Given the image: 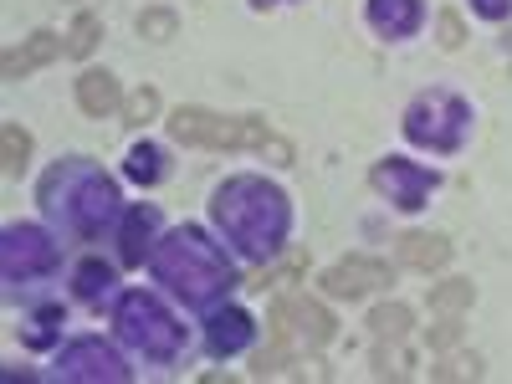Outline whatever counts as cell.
<instances>
[{
  "label": "cell",
  "instance_id": "cell-1",
  "mask_svg": "<svg viewBox=\"0 0 512 384\" xmlns=\"http://www.w3.org/2000/svg\"><path fill=\"white\" fill-rule=\"evenodd\" d=\"M210 216L226 231V241L241 251V256H277L282 241H287V226H292V210H287V195L256 175H236L216 190L210 200Z\"/></svg>",
  "mask_w": 512,
  "mask_h": 384
},
{
  "label": "cell",
  "instance_id": "cell-2",
  "mask_svg": "<svg viewBox=\"0 0 512 384\" xmlns=\"http://www.w3.org/2000/svg\"><path fill=\"white\" fill-rule=\"evenodd\" d=\"M154 277L175 292V297H185L190 308H205V303H216V297L236 282V272H231V262L210 246L195 226H180V231H169L159 246H154Z\"/></svg>",
  "mask_w": 512,
  "mask_h": 384
},
{
  "label": "cell",
  "instance_id": "cell-3",
  "mask_svg": "<svg viewBox=\"0 0 512 384\" xmlns=\"http://www.w3.org/2000/svg\"><path fill=\"white\" fill-rule=\"evenodd\" d=\"M41 205L77 236H103L108 221L118 216V185L88 159H67L41 180Z\"/></svg>",
  "mask_w": 512,
  "mask_h": 384
},
{
  "label": "cell",
  "instance_id": "cell-4",
  "mask_svg": "<svg viewBox=\"0 0 512 384\" xmlns=\"http://www.w3.org/2000/svg\"><path fill=\"white\" fill-rule=\"evenodd\" d=\"M113 328H118V338L128 349H139L154 364L180 359V349H185V328L169 318L164 303L149 297V292H123L118 308H113Z\"/></svg>",
  "mask_w": 512,
  "mask_h": 384
},
{
  "label": "cell",
  "instance_id": "cell-5",
  "mask_svg": "<svg viewBox=\"0 0 512 384\" xmlns=\"http://www.w3.org/2000/svg\"><path fill=\"white\" fill-rule=\"evenodd\" d=\"M169 134L195 149H262L272 139V128L262 118H231L210 108H180L169 118Z\"/></svg>",
  "mask_w": 512,
  "mask_h": 384
},
{
  "label": "cell",
  "instance_id": "cell-6",
  "mask_svg": "<svg viewBox=\"0 0 512 384\" xmlns=\"http://www.w3.org/2000/svg\"><path fill=\"white\" fill-rule=\"evenodd\" d=\"M466 128H472V108H466L456 93H420L405 108V139L420 144V149L451 154V149H461Z\"/></svg>",
  "mask_w": 512,
  "mask_h": 384
},
{
  "label": "cell",
  "instance_id": "cell-7",
  "mask_svg": "<svg viewBox=\"0 0 512 384\" xmlns=\"http://www.w3.org/2000/svg\"><path fill=\"white\" fill-rule=\"evenodd\" d=\"M57 241L41 231V226H6V236H0V272H6V282H31V277H47L57 267Z\"/></svg>",
  "mask_w": 512,
  "mask_h": 384
},
{
  "label": "cell",
  "instance_id": "cell-8",
  "mask_svg": "<svg viewBox=\"0 0 512 384\" xmlns=\"http://www.w3.org/2000/svg\"><path fill=\"white\" fill-rule=\"evenodd\" d=\"M333 313L323 303H313V297H277L272 308V333L277 344H303V349H323L333 338Z\"/></svg>",
  "mask_w": 512,
  "mask_h": 384
},
{
  "label": "cell",
  "instance_id": "cell-9",
  "mask_svg": "<svg viewBox=\"0 0 512 384\" xmlns=\"http://www.w3.org/2000/svg\"><path fill=\"white\" fill-rule=\"evenodd\" d=\"M57 379H72V384H123L128 379V369H123V359L103 344V338H77V344H67L62 349V359H57Z\"/></svg>",
  "mask_w": 512,
  "mask_h": 384
},
{
  "label": "cell",
  "instance_id": "cell-10",
  "mask_svg": "<svg viewBox=\"0 0 512 384\" xmlns=\"http://www.w3.org/2000/svg\"><path fill=\"white\" fill-rule=\"evenodd\" d=\"M374 190H384L390 205H400V210H420L425 195L436 190V169L410 164V159H379L374 164Z\"/></svg>",
  "mask_w": 512,
  "mask_h": 384
},
{
  "label": "cell",
  "instance_id": "cell-11",
  "mask_svg": "<svg viewBox=\"0 0 512 384\" xmlns=\"http://www.w3.org/2000/svg\"><path fill=\"white\" fill-rule=\"evenodd\" d=\"M323 287L333 297H364L374 287H390V267L374 262V256H349V262H338L323 272Z\"/></svg>",
  "mask_w": 512,
  "mask_h": 384
},
{
  "label": "cell",
  "instance_id": "cell-12",
  "mask_svg": "<svg viewBox=\"0 0 512 384\" xmlns=\"http://www.w3.org/2000/svg\"><path fill=\"white\" fill-rule=\"evenodd\" d=\"M420 21H425V6H420V0H369V26H374L379 36H390V41L415 36Z\"/></svg>",
  "mask_w": 512,
  "mask_h": 384
},
{
  "label": "cell",
  "instance_id": "cell-13",
  "mask_svg": "<svg viewBox=\"0 0 512 384\" xmlns=\"http://www.w3.org/2000/svg\"><path fill=\"white\" fill-rule=\"evenodd\" d=\"M67 47H62V36L57 31H31L21 47L6 57V82H21L26 72H36V67H47V62H57Z\"/></svg>",
  "mask_w": 512,
  "mask_h": 384
},
{
  "label": "cell",
  "instance_id": "cell-14",
  "mask_svg": "<svg viewBox=\"0 0 512 384\" xmlns=\"http://www.w3.org/2000/svg\"><path fill=\"white\" fill-rule=\"evenodd\" d=\"M251 318L241 313V308H226V313H210V323H205V344H210V354H221V359H231V354H241L246 344H251Z\"/></svg>",
  "mask_w": 512,
  "mask_h": 384
},
{
  "label": "cell",
  "instance_id": "cell-15",
  "mask_svg": "<svg viewBox=\"0 0 512 384\" xmlns=\"http://www.w3.org/2000/svg\"><path fill=\"white\" fill-rule=\"evenodd\" d=\"M400 262L415 267V272H436L451 262V241L436 236V231H405L400 236Z\"/></svg>",
  "mask_w": 512,
  "mask_h": 384
},
{
  "label": "cell",
  "instance_id": "cell-16",
  "mask_svg": "<svg viewBox=\"0 0 512 384\" xmlns=\"http://www.w3.org/2000/svg\"><path fill=\"white\" fill-rule=\"evenodd\" d=\"M154 226H159V210H154V205H134V210L123 216V236H118V256H123V267H139V262H144Z\"/></svg>",
  "mask_w": 512,
  "mask_h": 384
},
{
  "label": "cell",
  "instance_id": "cell-17",
  "mask_svg": "<svg viewBox=\"0 0 512 384\" xmlns=\"http://www.w3.org/2000/svg\"><path fill=\"white\" fill-rule=\"evenodd\" d=\"M77 103H82V113H88V118L113 113V108L123 103L118 82H113V72H82V82H77Z\"/></svg>",
  "mask_w": 512,
  "mask_h": 384
},
{
  "label": "cell",
  "instance_id": "cell-18",
  "mask_svg": "<svg viewBox=\"0 0 512 384\" xmlns=\"http://www.w3.org/2000/svg\"><path fill=\"white\" fill-rule=\"evenodd\" d=\"M410 323H415V313H410L405 303H379V308L369 313V328H374L379 344H400V338L410 333Z\"/></svg>",
  "mask_w": 512,
  "mask_h": 384
},
{
  "label": "cell",
  "instance_id": "cell-19",
  "mask_svg": "<svg viewBox=\"0 0 512 384\" xmlns=\"http://www.w3.org/2000/svg\"><path fill=\"white\" fill-rule=\"evenodd\" d=\"M26 159H31V134H26L21 123H6V128H0V169L16 180L21 169H26Z\"/></svg>",
  "mask_w": 512,
  "mask_h": 384
},
{
  "label": "cell",
  "instance_id": "cell-20",
  "mask_svg": "<svg viewBox=\"0 0 512 384\" xmlns=\"http://www.w3.org/2000/svg\"><path fill=\"white\" fill-rule=\"evenodd\" d=\"M72 287H77V297H82V303H98V297H103V292L113 287V267H103L98 256H88V262L77 267Z\"/></svg>",
  "mask_w": 512,
  "mask_h": 384
},
{
  "label": "cell",
  "instance_id": "cell-21",
  "mask_svg": "<svg viewBox=\"0 0 512 384\" xmlns=\"http://www.w3.org/2000/svg\"><path fill=\"white\" fill-rule=\"evenodd\" d=\"M472 297H477V292H472V282H461V277H456V282L431 287V308H436V313H446V318H456V313L472 308Z\"/></svg>",
  "mask_w": 512,
  "mask_h": 384
},
{
  "label": "cell",
  "instance_id": "cell-22",
  "mask_svg": "<svg viewBox=\"0 0 512 384\" xmlns=\"http://www.w3.org/2000/svg\"><path fill=\"white\" fill-rule=\"evenodd\" d=\"M57 328H62V308H41V313H31V318L21 323L26 349H47L52 338H57Z\"/></svg>",
  "mask_w": 512,
  "mask_h": 384
},
{
  "label": "cell",
  "instance_id": "cell-23",
  "mask_svg": "<svg viewBox=\"0 0 512 384\" xmlns=\"http://www.w3.org/2000/svg\"><path fill=\"white\" fill-rule=\"evenodd\" d=\"M164 175V154L154 144H134L128 149V180H139V185H154Z\"/></svg>",
  "mask_w": 512,
  "mask_h": 384
},
{
  "label": "cell",
  "instance_id": "cell-24",
  "mask_svg": "<svg viewBox=\"0 0 512 384\" xmlns=\"http://www.w3.org/2000/svg\"><path fill=\"white\" fill-rule=\"evenodd\" d=\"M98 36H103V21L82 11V16L72 21V31H67V57H88V52L98 47Z\"/></svg>",
  "mask_w": 512,
  "mask_h": 384
},
{
  "label": "cell",
  "instance_id": "cell-25",
  "mask_svg": "<svg viewBox=\"0 0 512 384\" xmlns=\"http://www.w3.org/2000/svg\"><path fill=\"white\" fill-rule=\"evenodd\" d=\"M175 31H180V16L164 11V6H154V11L139 16V36L144 41H175Z\"/></svg>",
  "mask_w": 512,
  "mask_h": 384
},
{
  "label": "cell",
  "instance_id": "cell-26",
  "mask_svg": "<svg viewBox=\"0 0 512 384\" xmlns=\"http://www.w3.org/2000/svg\"><path fill=\"white\" fill-rule=\"evenodd\" d=\"M431 379H441V384H451V379H482V359L477 354H451V359H441L431 369Z\"/></svg>",
  "mask_w": 512,
  "mask_h": 384
},
{
  "label": "cell",
  "instance_id": "cell-27",
  "mask_svg": "<svg viewBox=\"0 0 512 384\" xmlns=\"http://www.w3.org/2000/svg\"><path fill=\"white\" fill-rule=\"evenodd\" d=\"M154 113H159V93H154V88H139L134 98H123V118H128V123L144 128V123H154Z\"/></svg>",
  "mask_w": 512,
  "mask_h": 384
},
{
  "label": "cell",
  "instance_id": "cell-28",
  "mask_svg": "<svg viewBox=\"0 0 512 384\" xmlns=\"http://www.w3.org/2000/svg\"><path fill=\"white\" fill-rule=\"evenodd\" d=\"M374 374H379V379H405V374H410V354H400V349H395V354H390V349H374Z\"/></svg>",
  "mask_w": 512,
  "mask_h": 384
},
{
  "label": "cell",
  "instance_id": "cell-29",
  "mask_svg": "<svg viewBox=\"0 0 512 384\" xmlns=\"http://www.w3.org/2000/svg\"><path fill=\"white\" fill-rule=\"evenodd\" d=\"M436 31H441V47H451V52H456L461 41H466V26H461V16H456V11H446Z\"/></svg>",
  "mask_w": 512,
  "mask_h": 384
},
{
  "label": "cell",
  "instance_id": "cell-30",
  "mask_svg": "<svg viewBox=\"0 0 512 384\" xmlns=\"http://www.w3.org/2000/svg\"><path fill=\"white\" fill-rule=\"evenodd\" d=\"M456 338H461V323H456V318H446V323H436V328H431V349H456Z\"/></svg>",
  "mask_w": 512,
  "mask_h": 384
},
{
  "label": "cell",
  "instance_id": "cell-31",
  "mask_svg": "<svg viewBox=\"0 0 512 384\" xmlns=\"http://www.w3.org/2000/svg\"><path fill=\"white\" fill-rule=\"evenodd\" d=\"M256 154H262V159H272V164H292V144H287V139H277V134H272L262 149H256Z\"/></svg>",
  "mask_w": 512,
  "mask_h": 384
},
{
  "label": "cell",
  "instance_id": "cell-32",
  "mask_svg": "<svg viewBox=\"0 0 512 384\" xmlns=\"http://www.w3.org/2000/svg\"><path fill=\"white\" fill-rule=\"evenodd\" d=\"M472 6H477V16H487V21L512 16V0H472Z\"/></svg>",
  "mask_w": 512,
  "mask_h": 384
},
{
  "label": "cell",
  "instance_id": "cell-33",
  "mask_svg": "<svg viewBox=\"0 0 512 384\" xmlns=\"http://www.w3.org/2000/svg\"><path fill=\"white\" fill-rule=\"evenodd\" d=\"M297 267H303V256H292V262H287L282 272H267V277H262V282H256V287H262V292H267V287H277V282H287V277H297Z\"/></svg>",
  "mask_w": 512,
  "mask_h": 384
},
{
  "label": "cell",
  "instance_id": "cell-34",
  "mask_svg": "<svg viewBox=\"0 0 512 384\" xmlns=\"http://www.w3.org/2000/svg\"><path fill=\"white\" fill-rule=\"evenodd\" d=\"M251 6H262V11H267V6H277V0H251Z\"/></svg>",
  "mask_w": 512,
  "mask_h": 384
}]
</instances>
